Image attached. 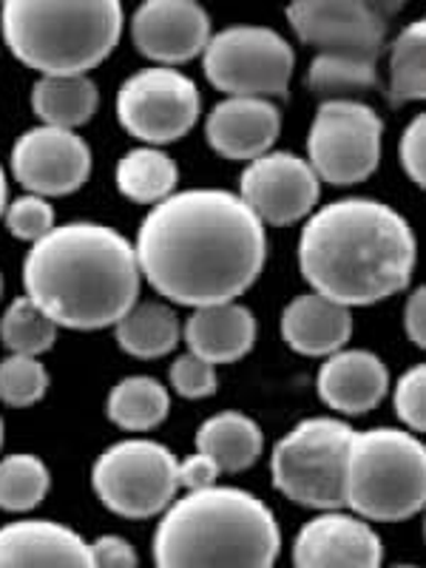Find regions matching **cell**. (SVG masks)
I'll return each mask as SVG.
<instances>
[{
  "mask_svg": "<svg viewBox=\"0 0 426 568\" xmlns=\"http://www.w3.org/2000/svg\"><path fill=\"white\" fill-rule=\"evenodd\" d=\"M136 265L160 296L185 307L236 302L267 262V233L240 194L194 187L149 211Z\"/></svg>",
  "mask_w": 426,
  "mask_h": 568,
  "instance_id": "cell-1",
  "label": "cell"
},
{
  "mask_svg": "<svg viewBox=\"0 0 426 568\" xmlns=\"http://www.w3.org/2000/svg\"><path fill=\"white\" fill-rule=\"evenodd\" d=\"M298 267L313 293L344 307L395 296L415 271V233L393 205L367 196L324 205L298 236Z\"/></svg>",
  "mask_w": 426,
  "mask_h": 568,
  "instance_id": "cell-2",
  "label": "cell"
},
{
  "mask_svg": "<svg viewBox=\"0 0 426 568\" xmlns=\"http://www.w3.org/2000/svg\"><path fill=\"white\" fill-rule=\"evenodd\" d=\"M136 251L103 222H65L34 242L23 262V287L58 327H114L140 296Z\"/></svg>",
  "mask_w": 426,
  "mask_h": 568,
  "instance_id": "cell-3",
  "label": "cell"
},
{
  "mask_svg": "<svg viewBox=\"0 0 426 568\" xmlns=\"http://www.w3.org/2000/svg\"><path fill=\"white\" fill-rule=\"evenodd\" d=\"M278 551L273 509L236 486L176 497L154 531L156 568H273Z\"/></svg>",
  "mask_w": 426,
  "mask_h": 568,
  "instance_id": "cell-4",
  "label": "cell"
},
{
  "mask_svg": "<svg viewBox=\"0 0 426 568\" xmlns=\"http://www.w3.org/2000/svg\"><path fill=\"white\" fill-rule=\"evenodd\" d=\"M125 27L116 0H9L0 29L9 52L40 78H74L98 69Z\"/></svg>",
  "mask_w": 426,
  "mask_h": 568,
  "instance_id": "cell-5",
  "label": "cell"
},
{
  "mask_svg": "<svg viewBox=\"0 0 426 568\" xmlns=\"http://www.w3.org/2000/svg\"><path fill=\"white\" fill-rule=\"evenodd\" d=\"M298 40L316 49L307 89L322 100H358L378 85L389 9L367 0H304L287 7Z\"/></svg>",
  "mask_w": 426,
  "mask_h": 568,
  "instance_id": "cell-6",
  "label": "cell"
},
{
  "mask_svg": "<svg viewBox=\"0 0 426 568\" xmlns=\"http://www.w3.org/2000/svg\"><path fill=\"white\" fill-rule=\"evenodd\" d=\"M426 449L418 435L378 426L353 433L347 506L367 524H400L424 509Z\"/></svg>",
  "mask_w": 426,
  "mask_h": 568,
  "instance_id": "cell-7",
  "label": "cell"
},
{
  "mask_svg": "<svg viewBox=\"0 0 426 568\" xmlns=\"http://www.w3.org/2000/svg\"><path fill=\"white\" fill-rule=\"evenodd\" d=\"M353 426L344 420L304 418L284 435L271 455L273 486L287 500L316 511L347 506V460Z\"/></svg>",
  "mask_w": 426,
  "mask_h": 568,
  "instance_id": "cell-8",
  "label": "cell"
},
{
  "mask_svg": "<svg viewBox=\"0 0 426 568\" xmlns=\"http://www.w3.org/2000/svg\"><path fill=\"white\" fill-rule=\"evenodd\" d=\"M169 446L149 438L116 440L91 466V486L100 504L129 520L162 515L176 500L180 475Z\"/></svg>",
  "mask_w": 426,
  "mask_h": 568,
  "instance_id": "cell-9",
  "label": "cell"
},
{
  "mask_svg": "<svg viewBox=\"0 0 426 568\" xmlns=\"http://www.w3.org/2000/svg\"><path fill=\"white\" fill-rule=\"evenodd\" d=\"M202 65L211 85L227 98L282 100L291 91L296 52L276 29L227 27L211 34Z\"/></svg>",
  "mask_w": 426,
  "mask_h": 568,
  "instance_id": "cell-10",
  "label": "cell"
},
{
  "mask_svg": "<svg viewBox=\"0 0 426 568\" xmlns=\"http://www.w3.org/2000/svg\"><path fill=\"white\" fill-rule=\"evenodd\" d=\"M384 120L362 100H324L307 134V162L318 182L347 187L369 180L382 162Z\"/></svg>",
  "mask_w": 426,
  "mask_h": 568,
  "instance_id": "cell-11",
  "label": "cell"
},
{
  "mask_svg": "<svg viewBox=\"0 0 426 568\" xmlns=\"http://www.w3.org/2000/svg\"><path fill=\"white\" fill-rule=\"evenodd\" d=\"M200 114L202 98L196 83L169 65L136 71L116 91V120L151 149L182 140Z\"/></svg>",
  "mask_w": 426,
  "mask_h": 568,
  "instance_id": "cell-12",
  "label": "cell"
},
{
  "mask_svg": "<svg viewBox=\"0 0 426 568\" xmlns=\"http://www.w3.org/2000/svg\"><path fill=\"white\" fill-rule=\"evenodd\" d=\"M316 171L304 156L291 151H267L247 162L240 180V196L262 225H293L311 216L318 202Z\"/></svg>",
  "mask_w": 426,
  "mask_h": 568,
  "instance_id": "cell-13",
  "label": "cell"
},
{
  "mask_svg": "<svg viewBox=\"0 0 426 568\" xmlns=\"http://www.w3.org/2000/svg\"><path fill=\"white\" fill-rule=\"evenodd\" d=\"M12 174L27 194L69 196L89 182L91 149L78 131L38 125L12 145Z\"/></svg>",
  "mask_w": 426,
  "mask_h": 568,
  "instance_id": "cell-14",
  "label": "cell"
},
{
  "mask_svg": "<svg viewBox=\"0 0 426 568\" xmlns=\"http://www.w3.org/2000/svg\"><path fill=\"white\" fill-rule=\"evenodd\" d=\"M384 540L373 524L349 511H318L293 540L296 568H382Z\"/></svg>",
  "mask_w": 426,
  "mask_h": 568,
  "instance_id": "cell-15",
  "label": "cell"
},
{
  "mask_svg": "<svg viewBox=\"0 0 426 568\" xmlns=\"http://www.w3.org/2000/svg\"><path fill=\"white\" fill-rule=\"evenodd\" d=\"M131 40L142 58L174 69L205 52L211 18L194 0H149L131 18Z\"/></svg>",
  "mask_w": 426,
  "mask_h": 568,
  "instance_id": "cell-16",
  "label": "cell"
},
{
  "mask_svg": "<svg viewBox=\"0 0 426 568\" xmlns=\"http://www.w3.org/2000/svg\"><path fill=\"white\" fill-rule=\"evenodd\" d=\"M0 568H94L89 540L58 520L27 517L0 526Z\"/></svg>",
  "mask_w": 426,
  "mask_h": 568,
  "instance_id": "cell-17",
  "label": "cell"
},
{
  "mask_svg": "<svg viewBox=\"0 0 426 568\" xmlns=\"http://www.w3.org/2000/svg\"><path fill=\"white\" fill-rule=\"evenodd\" d=\"M282 131V114L271 100L227 98L213 105L205 120L211 149L225 160L253 162L273 149Z\"/></svg>",
  "mask_w": 426,
  "mask_h": 568,
  "instance_id": "cell-18",
  "label": "cell"
},
{
  "mask_svg": "<svg viewBox=\"0 0 426 568\" xmlns=\"http://www.w3.org/2000/svg\"><path fill=\"white\" fill-rule=\"evenodd\" d=\"M322 400L342 415H367L389 389L387 364L369 349H338L327 355L316 378Z\"/></svg>",
  "mask_w": 426,
  "mask_h": 568,
  "instance_id": "cell-19",
  "label": "cell"
},
{
  "mask_svg": "<svg viewBox=\"0 0 426 568\" xmlns=\"http://www.w3.org/2000/svg\"><path fill=\"white\" fill-rule=\"evenodd\" d=\"M278 327L287 347L298 355L327 358L347 347L353 336V311L311 291L284 307Z\"/></svg>",
  "mask_w": 426,
  "mask_h": 568,
  "instance_id": "cell-20",
  "label": "cell"
},
{
  "mask_svg": "<svg viewBox=\"0 0 426 568\" xmlns=\"http://www.w3.org/2000/svg\"><path fill=\"white\" fill-rule=\"evenodd\" d=\"M191 355L207 364H233L245 358L256 342V318L240 302L196 307L182 327Z\"/></svg>",
  "mask_w": 426,
  "mask_h": 568,
  "instance_id": "cell-21",
  "label": "cell"
},
{
  "mask_svg": "<svg viewBox=\"0 0 426 568\" xmlns=\"http://www.w3.org/2000/svg\"><path fill=\"white\" fill-rule=\"evenodd\" d=\"M265 435L253 418L242 413H220L207 418L196 433V453L207 455L220 471L236 475L262 458Z\"/></svg>",
  "mask_w": 426,
  "mask_h": 568,
  "instance_id": "cell-22",
  "label": "cell"
},
{
  "mask_svg": "<svg viewBox=\"0 0 426 568\" xmlns=\"http://www.w3.org/2000/svg\"><path fill=\"white\" fill-rule=\"evenodd\" d=\"M100 91L89 74L74 78H40L32 85V111L52 129L78 131L98 114Z\"/></svg>",
  "mask_w": 426,
  "mask_h": 568,
  "instance_id": "cell-23",
  "label": "cell"
},
{
  "mask_svg": "<svg viewBox=\"0 0 426 568\" xmlns=\"http://www.w3.org/2000/svg\"><path fill=\"white\" fill-rule=\"evenodd\" d=\"M114 338L120 349L134 358H162L180 344V316L162 302L134 304L120 322L114 324Z\"/></svg>",
  "mask_w": 426,
  "mask_h": 568,
  "instance_id": "cell-24",
  "label": "cell"
},
{
  "mask_svg": "<svg viewBox=\"0 0 426 568\" xmlns=\"http://www.w3.org/2000/svg\"><path fill=\"white\" fill-rule=\"evenodd\" d=\"M171 395L151 375H129L111 387L105 415L125 433H149L169 418Z\"/></svg>",
  "mask_w": 426,
  "mask_h": 568,
  "instance_id": "cell-25",
  "label": "cell"
},
{
  "mask_svg": "<svg viewBox=\"0 0 426 568\" xmlns=\"http://www.w3.org/2000/svg\"><path fill=\"white\" fill-rule=\"evenodd\" d=\"M114 176L125 200L140 202V205H160L162 200L176 194L180 169L165 151L142 145L120 156Z\"/></svg>",
  "mask_w": 426,
  "mask_h": 568,
  "instance_id": "cell-26",
  "label": "cell"
},
{
  "mask_svg": "<svg viewBox=\"0 0 426 568\" xmlns=\"http://www.w3.org/2000/svg\"><path fill=\"white\" fill-rule=\"evenodd\" d=\"M387 98L393 105L415 103L426 94V23L413 20L389 49Z\"/></svg>",
  "mask_w": 426,
  "mask_h": 568,
  "instance_id": "cell-27",
  "label": "cell"
},
{
  "mask_svg": "<svg viewBox=\"0 0 426 568\" xmlns=\"http://www.w3.org/2000/svg\"><path fill=\"white\" fill-rule=\"evenodd\" d=\"M52 489L49 466L32 453H14L0 458V509L23 515L38 509Z\"/></svg>",
  "mask_w": 426,
  "mask_h": 568,
  "instance_id": "cell-28",
  "label": "cell"
},
{
  "mask_svg": "<svg viewBox=\"0 0 426 568\" xmlns=\"http://www.w3.org/2000/svg\"><path fill=\"white\" fill-rule=\"evenodd\" d=\"M0 342L9 349V355L40 358L58 342V324L45 316L32 298L20 296L9 304L0 318Z\"/></svg>",
  "mask_w": 426,
  "mask_h": 568,
  "instance_id": "cell-29",
  "label": "cell"
},
{
  "mask_svg": "<svg viewBox=\"0 0 426 568\" xmlns=\"http://www.w3.org/2000/svg\"><path fill=\"white\" fill-rule=\"evenodd\" d=\"M49 369L40 358L29 355H7L0 362V404L23 409L32 407L49 393Z\"/></svg>",
  "mask_w": 426,
  "mask_h": 568,
  "instance_id": "cell-30",
  "label": "cell"
},
{
  "mask_svg": "<svg viewBox=\"0 0 426 568\" xmlns=\"http://www.w3.org/2000/svg\"><path fill=\"white\" fill-rule=\"evenodd\" d=\"M3 222H7L14 240L34 245L54 231V207L43 196L23 194L9 202L7 211H3Z\"/></svg>",
  "mask_w": 426,
  "mask_h": 568,
  "instance_id": "cell-31",
  "label": "cell"
},
{
  "mask_svg": "<svg viewBox=\"0 0 426 568\" xmlns=\"http://www.w3.org/2000/svg\"><path fill=\"white\" fill-rule=\"evenodd\" d=\"M395 413L400 424L407 426L409 433L418 435L426 429V369L424 364H415L407 373L400 375L395 384Z\"/></svg>",
  "mask_w": 426,
  "mask_h": 568,
  "instance_id": "cell-32",
  "label": "cell"
},
{
  "mask_svg": "<svg viewBox=\"0 0 426 568\" xmlns=\"http://www.w3.org/2000/svg\"><path fill=\"white\" fill-rule=\"evenodd\" d=\"M171 387H174L176 395L182 398H207V395L216 393L220 387V378H216V367L196 355H180L171 367Z\"/></svg>",
  "mask_w": 426,
  "mask_h": 568,
  "instance_id": "cell-33",
  "label": "cell"
},
{
  "mask_svg": "<svg viewBox=\"0 0 426 568\" xmlns=\"http://www.w3.org/2000/svg\"><path fill=\"white\" fill-rule=\"evenodd\" d=\"M400 165H404V174L415 182L418 187L426 185V116L418 114L413 116V123L404 129L398 145Z\"/></svg>",
  "mask_w": 426,
  "mask_h": 568,
  "instance_id": "cell-34",
  "label": "cell"
},
{
  "mask_svg": "<svg viewBox=\"0 0 426 568\" xmlns=\"http://www.w3.org/2000/svg\"><path fill=\"white\" fill-rule=\"evenodd\" d=\"M91 562L94 568H140V555L131 546V540L120 535H103L89 542Z\"/></svg>",
  "mask_w": 426,
  "mask_h": 568,
  "instance_id": "cell-35",
  "label": "cell"
},
{
  "mask_svg": "<svg viewBox=\"0 0 426 568\" xmlns=\"http://www.w3.org/2000/svg\"><path fill=\"white\" fill-rule=\"evenodd\" d=\"M176 475H180V489L185 491H202V489H211V486H220V466L213 464L207 455L196 453L191 458L180 460L176 464Z\"/></svg>",
  "mask_w": 426,
  "mask_h": 568,
  "instance_id": "cell-36",
  "label": "cell"
},
{
  "mask_svg": "<svg viewBox=\"0 0 426 568\" xmlns=\"http://www.w3.org/2000/svg\"><path fill=\"white\" fill-rule=\"evenodd\" d=\"M404 329H407L409 342L415 347H424L426 344V291L424 287H415L407 298V307H404Z\"/></svg>",
  "mask_w": 426,
  "mask_h": 568,
  "instance_id": "cell-37",
  "label": "cell"
},
{
  "mask_svg": "<svg viewBox=\"0 0 426 568\" xmlns=\"http://www.w3.org/2000/svg\"><path fill=\"white\" fill-rule=\"evenodd\" d=\"M9 205V187H7V174L0 169V220H3V211Z\"/></svg>",
  "mask_w": 426,
  "mask_h": 568,
  "instance_id": "cell-38",
  "label": "cell"
},
{
  "mask_svg": "<svg viewBox=\"0 0 426 568\" xmlns=\"http://www.w3.org/2000/svg\"><path fill=\"white\" fill-rule=\"evenodd\" d=\"M389 568H420V566H415V562H400V566H389Z\"/></svg>",
  "mask_w": 426,
  "mask_h": 568,
  "instance_id": "cell-39",
  "label": "cell"
},
{
  "mask_svg": "<svg viewBox=\"0 0 426 568\" xmlns=\"http://www.w3.org/2000/svg\"><path fill=\"white\" fill-rule=\"evenodd\" d=\"M0 446H3V418H0Z\"/></svg>",
  "mask_w": 426,
  "mask_h": 568,
  "instance_id": "cell-40",
  "label": "cell"
},
{
  "mask_svg": "<svg viewBox=\"0 0 426 568\" xmlns=\"http://www.w3.org/2000/svg\"><path fill=\"white\" fill-rule=\"evenodd\" d=\"M0 296H3V273H0Z\"/></svg>",
  "mask_w": 426,
  "mask_h": 568,
  "instance_id": "cell-41",
  "label": "cell"
}]
</instances>
